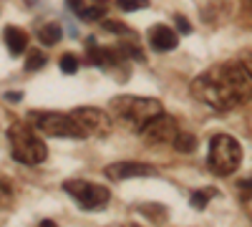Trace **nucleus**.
Wrapping results in <instances>:
<instances>
[{"mask_svg":"<svg viewBox=\"0 0 252 227\" xmlns=\"http://www.w3.org/2000/svg\"><path fill=\"white\" fill-rule=\"evenodd\" d=\"M5 46H8L10 56H20V53L28 48V33L15 28V26L5 28Z\"/></svg>","mask_w":252,"mask_h":227,"instance_id":"obj_12","label":"nucleus"},{"mask_svg":"<svg viewBox=\"0 0 252 227\" xmlns=\"http://www.w3.org/2000/svg\"><path fill=\"white\" fill-rule=\"evenodd\" d=\"M28 121L33 127L46 134V136H56V139H86L81 124L76 121L73 114H61V111H31Z\"/></svg>","mask_w":252,"mask_h":227,"instance_id":"obj_5","label":"nucleus"},{"mask_svg":"<svg viewBox=\"0 0 252 227\" xmlns=\"http://www.w3.org/2000/svg\"><path fill=\"white\" fill-rule=\"evenodd\" d=\"M58 66H61L63 73H76L81 64H78V56H73V53H63L61 61H58Z\"/></svg>","mask_w":252,"mask_h":227,"instance_id":"obj_17","label":"nucleus"},{"mask_svg":"<svg viewBox=\"0 0 252 227\" xmlns=\"http://www.w3.org/2000/svg\"><path fill=\"white\" fill-rule=\"evenodd\" d=\"M192 96L212 111H232L252 98V76L242 64H217L192 81Z\"/></svg>","mask_w":252,"mask_h":227,"instance_id":"obj_1","label":"nucleus"},{"mask_svg":"<svg viewBox=\"0 0 252 227\" xmlns=\"http://www.w3.org/2000/svg\"><path fill=\"white\" fill-rule=\"evenodd\" d=\"M46 64H48L46 53H40V51H31V53H28V58H26V71H40Z\"/></svg>","mask_w":252,"mask_h":227,"instance_id":"obj_15","label":"nucleus"},{"mask_svg":"<svg viewBox=\"0 0 252 227\" xmlns=\"http://www.w3.org/2000/svg\"><path fill=\"white\" fill-rule=\"evenodd\" d=\"M149 43H152L154 51L166 53V51H174V48L179 46V35H177L169 26L159 23V26H154V28L149 31Z\"/></svg>","mask_w":252,"mask_h":227,"instance_id":"obj_10","label":"nucleus"},{"mask_svg":"<svg viewBox=\"0 0 252 227\" xmlns=\"http://www.w3.org/2000/svg\"><path fill=\"white\" fill-rule=\"evenodd\" d=\"M109 109L119 121H124L126 127L139 131V134L152 119L164 114L161 101L159 98H146V96H114Z\"/></svg>","mask_w":252,"mask_h":227,"instance_id":"obj_2","label":"nucleus"},{"mask_svg":"<svg viewBox=\"0 0 252 227\" xmlns=\"http://www.w3.org/2000/svg\"><path fill=\"white\" fill-rule=\"evenodd\" d=\"M103 31L109 33H119V35H134L129 26H124L121 20H103Z\"/></svg>","mask_w":252,"mask_h":227,"instance_id":"obj_18","label":"nucleus"},{"mask_svg":"<svg viewBox=\"0 0 252 227\" xmlns=\"http://www.w3.org/2000/svg\"><path fill=\"white\" fill-rule=\"evenodd\" d=\"M5 98H8V101H20V98H23V94L13 91V94H5Z\"/></svg>","mask_w":252,"mask_h":227,"instance_id":"obj_22","label":"nucleus"},{"mask_svg":"<svg viewBox=\"0 0 252 227\" xmlns=\"http://www.w3.org/2000/svg\"><path fill=\"white\" fill-rule=\"evenodd\" d=\"M172 147H174L177 152H182V154H192V152L197 149V136L179 131V134L174 136V141H172Z\"/></svg>","mask_w":252,"mask_h":227,"instance_id":"obj_14","label":"nucleus"},{"mask_svg":"<svg viewBox=\"0 0 252 227\" xmlns=\"http://www.w3.org/2000/svg\"><path fill=\"white\" fill-rule=\"evenodd\" d=\"M242 164V147L235 136L229 134H215L209 139V154H207V167L215 177H229L235 174Z\"/></svg>","mask_w":252,"mask_h":227,"instance_id":"obj_4","label":"nucleus"},{"mask_svg":"<svg viewBox=\"0 0 252 227\" xmlns=\"http://www.w3.org/2000/svg\"><path fill=\"white\" fill-rule=\"evenodd\" d=\"M174 23H177V33H182V35L192 33V26H189V20L184 15H174Z\"/></svg>","mask_w":252,"mask_h":227,"instance_id":"obj_20","label":"nucleus"},{"mask_svg":"<svg viewBox=\"0 0 252 227\" xmlns=\"http://www.w3.org/2000/svg\"><path fill=\"white\" fill-rule=\"evenodd\" d=\"M76 116V121L81 124V129L91 139H106L114 129V119L111 114H106L103 109H94V106H83V109H73L71 111Z\"/></svg>","mask_w":252,"mask_h":227,"instance_id":"obj_7","label":"nucleus"},{"mask_svg":"<svg viewBox=\"0 0 252 227\" xmlns=\"http://www.w3.org/2000/svg\"><path fill=\"white\" fill-rule=\"evenodd\" d=\"M35 35H38L40 43L51 48V46L61 43V38H63V28H61L58 23H53V20H51V23H43V26H40Z\"/></svg>","mask_w":252,"mask_h":227,"instance_id":"obj_13","label":"nucleus"},{"mask_svg":"<svg viewBox=\"0 0 252 227\" xmlns=\"http://www.w3.org/2000/svg\"><path fill=\"white\" fill-rule=\"evenodd\" d=\"M209 197H215V190H197V192H192L189 202H192L194 210H204L207 202H209Z\"/></svg>","mask_w":252,"mask_h":227,"instance_id":"obj_16","label":"nucleus"},{"mask_svg":"<svg viewBox=\"0 0 252 227\" xmlns=\"http://www.w3.org/2000/svg\"><path fill=\"white\" fill-rule=\"evenodd\" d=\"M66 8L71 13H76L81 20H86V23H94V20L103 18L106 15V5L101 3H83V0H66Z\"/></svg>","mask_w":252,"mask_h":227,"instance_id":"obj_11","label":"nucleus"},{"mask_svg":"<svg viewBox=\"0 0 252 227\" xmlns=\"http://www.w3.org/2000/svg\"><path fill=\"white\" fill-rule=\"evenodd\" d=\"M116 5L129 13V10H144L146 5H149V0H116Z\"/></svg>","mask_w":252,"mask_h":227,"instance_id":"obj_19","label":"nucleus"},{"mask_svg":"<svg viewBox=\"0 0 252 227\" xmlns=\"http://www.w3.org/2000/svg\"><path fill=\"white\" fill-rule=\"evenodd\" d=\"M242 10L245 13H252V0H242Z\"/></svg>","mask_w":252,"mask_h":227,"instance_id":"obj_23","label":"nucleus"},{"mask_svg":"<svg viewBox=\"0 0 252 227\" xmlns=\"http://www.w3.org/2000/svg\"><path fill=\"white\" fill-rule=\"evenodd\" d=\"M177 134H179L177 121L169 114H159L157 119H152L141 129V139L149 144V147H152V144H169V141H174Z\"/></svg>","mask_w":252,"mask_h":227,"instance_id":"obj_8","label":"nucleus"},{"mask_svg":"<svg viewBox=\"0 0 252 227\" xmlns=\"http://www.w3.org/2000/svg\"><path fill=\"white\" fill-rule=\"evenodd\" d=\"M111 182H124V179H134V177H154L157 169L146 162H116V164H109L103 169Z\"/></svg>","mask_w":252,"mask_h":227,"instance_id":"obj_9","label":"nucleus"},{"mask_svg":"<svg viewBox=\"0 0 252 227\" xmlns=\"http://www.w3.org/2000/svg\"><path fill=\"white\" fill-rule=\"evenodd\" d=\"M8 141H10V157L26 167H35L46 159L48 149L43 139L35 134V127L28 121H15L13 127L8 129Z\"/></svg>","mask_w":252,"mask_h":227,"instance_id":"obj_3","label":"nucleus"},{"mask_svg":"<svg viewBox=\"0 0 252 227\" xmlns=\"http://www.w3.org/2000/svg\"><path fill=\"white\" fill-rule=\"evenodd\" d=\"M63 192L71 195L81 204V210H103L111 199L109 187L96 182H86V179H66L63 182Z\"/></svg>","mask_w":252,"mask_h":227,"instance_id":"obj_6","label":"nucleus"},{"mask_svg":"<svg viewBox=\"0 0 252 227\" xmlns=\"http://www.w3.org/2000/svg\"><path fill=\"white\" fill-rule=\"evenodd\" d=\"M242 66H245V71L252 76V53H245V56H242Z\"/></svg>","mask_w":252,"mask_h":227,"instance_id":"obj_21","label":"nucleus"}]
</instances>
